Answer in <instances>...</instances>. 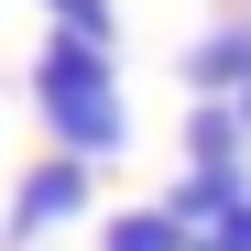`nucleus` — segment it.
Wrapping results in <instances>:
<instances>
[{
  "label": "nucleus",
  "mask_w": 251,
  "mask_h": 251,
  "mask_svg": "<svg viewBox=\"0 0 251 251\" xmlns=\"http://www.w3.org/2000/svg\"><path fill=\"white\" fill-rule=\"evenodd\" d=\"M76 219H99V164L44 153V164H22V186H11L0 251H44V240H55V229H76Z\"/></svg>",
  "instance_id": "f03ea898"
},
{
  "label": "nucleus",
  "mask_w": 251,
  "mask_h": 251,
  "mask_svg": "<svg viewBox=\"0 0 251 251\" xmlns=\"http://www.w3.org/2000/svg\"><path fill=\"white\" fill-rule=\"evenodd\" d=\"M99 251H197V229L164 197H142V207H109V219H99Z\"/></svg>",
  "instance_id": "39448f33"
},
{
  "label": "nucleus",
  "mask_w": 251,
  "mask_h": 251,
  "mask_svg": "<svg viewBox=\"0 0 251 251\" xmlns=\"http://www.w3.org/2000/svg\"><path fill=\"white\" fill-rule=\"evenodd\" d=\"M44 22L76 33V44H120V11H109V0H44Z\"/></svg>",
  "instance_id": "423d86ee"
},
{
  "label": "nucleus",
  "mask_w": 251,
  "mask_h": 251,
  "mask_svg": "<svg viewBox=\"0 0 251 251\" xmlns=\"http://www.w3.org/2000/svg\"><path fill=\"white\" fill-rule=\"evenodd\" d=\"M229 109H240V131H251V88H240V99H229Z\"/></svg>",
  "instance_id": "6e6552de"
},
{
  "label": "nucleus",
  "mask_w": 251,
  "mask_h": 251,
  "mask_svg": "<svg viewBox=\"0 0 251 251\" xmlns=\"http://www.w3.org/2000/svg\"><path fill=\"white\" fill-rule=\"evenodd\" d=\"M207 251H251V186L219 207V229H207Z\"/></svg>",
  "instance_id": "0eeeda50"
},
{
  "label": "nucleus",
  "mask_w": 251,
  "mask_h": 251,
  "mask_svg": "<svg viewBox=\"0 0 251 251\" xmlns=\"http://www.w3.org/2000/svg\"><path fill=\"white\" fill-rule=\"evenodd\" d=\"M33 120H44V142H55V153L109 164L120 142H131L120 55H109V44H76V33H44V55H33Z\"/></svg>",
  "instance_id": "f257e3e1"
},
{
  "label": "nucleus",
  "mask_w": 251,
  "mask_h": 251,
  "mask_svg": "<svg viewBox=\"0 0 251 251\" xmlns=\"http://www.w3.org/2000/svg\"><path fill=\"white\" fill-rule=\"evenodd\" d=\"M186 175H251V131L229 99H197L186 109Z\"/></svg>",
  "instance_id": "20e7f679"
},
{
  "label": "nucleus",
  "mask_w": 251,
  "mask_h": 251,
  "mask_svg": "<svg viewBox=\"0 0 251 251\" xmlns=\"http://www.w3.org/2000/svg\"><path fill=\"white\" fill-rule=\"evenodd\" d=\"M186 88H197V99H240V88H251V11L207 22L197 44H186Z\"/></svg>",
  "instance_id": "7ed1b4c3"
}]
</instances>
